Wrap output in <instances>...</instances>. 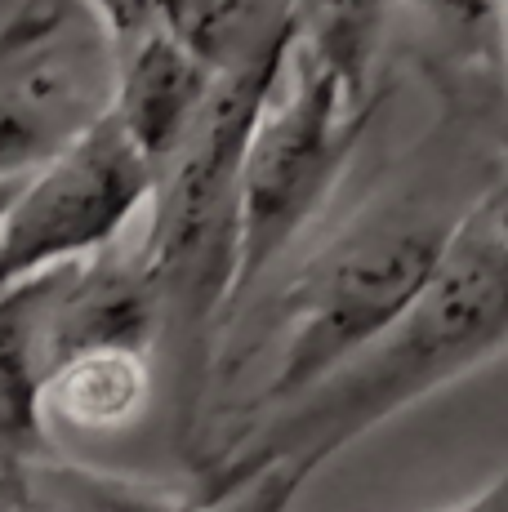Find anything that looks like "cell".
<instances>
[{"label":"cell","instance_id":"cell-12","mask_svg":"<svg viewBox=\"0 0 508 512\" xmlns=\"http://www.w3.org/2000/svg\"><path fill=\"white\" fill-rule=\"evenodd\" d=\"M437 512H508V459L500 464V472L477 490V495L459 499L455 508H437Z\"/></svg>","mask_w":508,"mask_h":512},{"label":"cell","instance_id":"cell-13","mask_svg":"<svg viewBox=\"0 0 508 512\" xmlns=\"http://www.w3.org/2000/svg\"><path fill=\"white\" fill-rule=\"evenodd\" d=\"M18 187H23V179H0V223H5V210L14 205Z\"/></svg>","mask_w":508,"mask_h":512},{"label":"cell","instance_id":"cell-11","mask_svg":"<svg viewBox=\"0 0 508 512\" xmlns=\"http://www.w3.org/2000/svg\"><path fill=\"white\" fill-rule=\"evenodd\" d=\"M406 5L451 58L486 63L500 45V0H406Z\"/></svg>","mask_w":508,"mask_h":512},{"label":"cell","instance_id":"cell-7","mask_svg":"<svg viewBox=\"0 0 508 512\" xmlns=\"http://www.w3.org/2000/svg\"><path fill=\"white\" fill-rule=\"evenodd\" d=\"M219 72L179 36H148L116 49L112 121L143 152L152 174L179 152L210 103Z\"/></svg>","mask_w":508,"mask_h":512},{"label":"cell","instance_id":"cell-2","mask_svg":"<svg viewBox=\"0 0 508 512\" xmlns=\"http://www.w3.org/2000/svg\"><path fill=\"white\" fill-rule=\"evenodd\" d=\"M464 210L468 201L446 205L424 192H393L330 232L272 299L263 326L272 366L246 406V423L308 397L375 348L433 277Z\"/></svg>","mask_w":508,"mask_h":512},{"label":"cell","instance_id":"cell-5","mask_svg":"<svg viewBox=\"0 0 508 512\" xmlns=\"http://www.w3.org/2000/svg\"><path fill=\"white\" fill-rule=\"evenodd\" d=\"M116 49L72 0H23L0 23V179H27L112 112Z\"/></svg>","mask_w":508,"mask_h":512},{"label":"cell","instance_id":"cell-6","mask_svg":"<svg viewBox=\"0 0 508 512\" xmlns=\"http://www.w3.org/2000/svg\"><path fill=\"white\" fill-rule=\"evenodd\" d=\"M152 187V165L107 112L18 187L0 223V294L121 241L148 214Z\"/></svg>","mask_w":508,"mask_h":512},{"label":"cell","instance_id":"cell-14","mask_svg":"<svg viewBox=\"0 0 508 512\" xmlns=\"http://www.w3.org/2000/svg\"><path fill=\"white\" fill-rule=\"evenodd\" d=\"M500 49L508 58V0H500Z\"/></svg>","mask_w":508,"mask_h":512},{"label":"cell","instance_id":"cell-9","mask_svg":"<svg viewBox=\"0 0 508 512\" xmlns=\"http://www.w3.org/2000/svg\"><path fill=\"white\" fill-rule=\"evenodd\" d=\"M397 0H290L295 54L344 90L353 107L379 103L375 72Z\"/></svg>","mask_w":508,"mask_h":512},{"label":"cell","instance_id":"cell-10","mask_svg":"<svg viewBox=\"0 0 508 512\" xmlns=\"http://www.w3.org/2000/svg\"><path fill=\"white\" fill-rule=\"evenodd\" d=\"M152 397V352L99 348L63 361L45 383V423L76 432L130 428Z\"/></svg>","mask_w":508,"mask_h":512},{"label":"cell","instance_id":"cell-8","mask_svg":"<svg viewBox=\"0 0 508 512\" xmlns=\"http://www.w3.org/2000/svg\"><path fill=\"white\" fill-rule=\"evenodd\" d=\"M308 486V472L268 468L263 477L246 481L223 499L170 495V490L125 481L112 472H94L81 464H41L32 472V495L50 512H290L299 490Z\"/></svg>","mask_w":508,"mask_h":512},{"label":"cell","instance_id":"cell-1","mask_svg":"<svg viewBox=\"0 0 508 512\" xmlns=\"http://www.w3.org/2000/svg\"><path fill=\"white\" fill-rule=\"evenodd\" d=\"M508 352V174L451 228L433 277L393 330L290 406L241 423L201 468V499H223L268 468L317 472L379 423Z\"/></svg>","mask_w":508,"mask_h":512},{"label":"cell","instance_id":"cell-4","mask_svg":"<svg viewBox=\"0 0 508 512\" xmlns=\"http://www.w3.org/2000/svg\"><path fill=\"white\" fill-rule=\"evenodd\" d=\"M379 103L353 107L326 72L295 54L290 41L286 72L263 103L241 161V245L232 312L326 210Z\"/></svg>","mask_w":508,"mask_h":512},{"label":"cell","instance_id":"cell-3","mask_svg":"<svg viewBox=\"0 0 508 512\" xmlns=\"http://www.w3.org/2000/svg\"><path fill=\"white\" fill-rule=\"evenodd\" d=\"M286 58L290 45H277L219 72V85L192 134L156 170L152 205L143 214V254L161 294L165 334L174 330L183 348H192V366L201 374L210 357V334L232 317L241 245V161L263 103L286 72Z\"/></svg>","mask_w":508,"mask_h":512}]
</instances>
